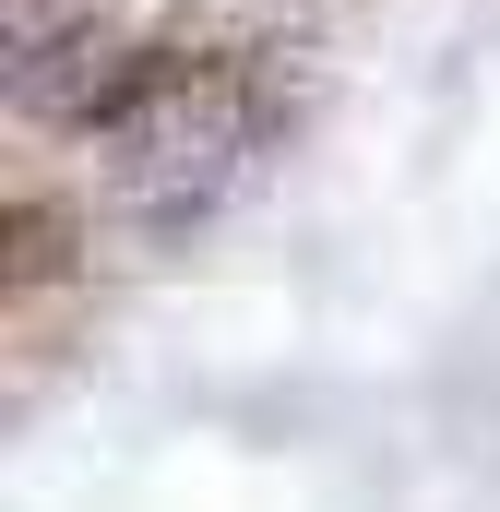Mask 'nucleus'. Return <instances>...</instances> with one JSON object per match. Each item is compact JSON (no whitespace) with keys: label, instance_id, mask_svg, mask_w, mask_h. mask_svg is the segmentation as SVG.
Instances as JSON below:
<instances>
[{"label":"nucleus","instance_id":"1","mask_svg":"<svg viewBox=\"0 0 500 512\" xmlns=\"http://www.w3.org/2000/svg\"><path fill=\"white\" fill-rule=\"evenodd\" d=\"M239 143H250V108L227 96V84H203V72H179V60H167L120 120H108V167H120L131 215L179 227V215H203V203L227 191Z\"/></svg>","mask_w":500,"mask_h":512}]
</instances>
